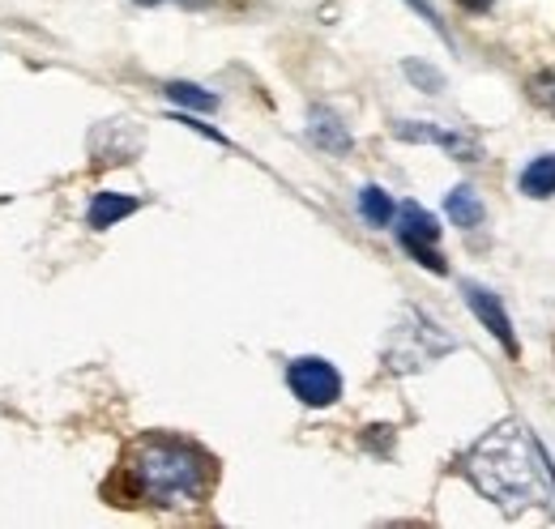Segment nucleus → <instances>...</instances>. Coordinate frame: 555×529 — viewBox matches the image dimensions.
<instances>
[{
    "instance_id": "nucleus-11",
    "label": "nucleus",
    "mask_w": 555,
    "mask_h": 529,
    "mask_svg": "<svg viewBox=\"0 0 555 529\" xmlns=\"http://www.w3.org/2000/svg\"><path fill=\"white\" fill-rule=\"evenodd\" d=\"M521 193L526 197H555V154L534 158L526 171H521Z\"/></svg>"
},
{
    "instance_id": "nucleus-3",
    "label": "nucleus",
    "mask_w": 555,
    "mask_h": 529,
    "mask_svg": "<svg viewBox=\"0 0 555 529\" xmlns=\"http://www.w3.org/2000/svg\"><path fill=\"white\" fill-rule=\"evenodd\" d=\"M449 350H453V337H444L440 325H431L423 312L406 308L398 330L385 341V363H389V372H418V367L436 363Z\"/></svg>"
},
{
    "instance_id": "nucleus-13",
    "label": "nucleus",
    "mask_w": 555,
    "mask_h": 529,
    "mask_svg": "<svg viewBox=\"0 0 555 529\" xmlns=\"http://www.w3.org/2000/svg\"><path fill=\"white\" fill-rule=\"evenodd\" d=\"M167 99L180 103V107H193V112H214L218 107V99L202 86H193V81H167Z\"/></svg>"
},
{
    "instance_id": "nucleus-18",
    "label": "nucleus",
    "mask_w": 555,
    "mask_h": 529,
    "mask_svg": "<svg viewBox=\"0 0 555 529\" xmlns=\"http://www.w3.org/2000/svg\"><path fill=\"white\" fill-rule=\"evenodd\" d=\"M138 4H158V0H138Z\"/></svg>"
},
{
    "instance_id": "nucleus-2",
    "label": "nucleus",
    "mask_w": 555,
    "mask_h": 529,
    "mask_svg": "<svg viewBox=\"0 0 555 529\" xmlns=\"http://www.w3.org/2000/svg\"><path fill=\"white\" fill-rule=\"evenodd\" d=\"M129 478L133 491L154 508H193L209 495L218 465L206 449L180 436H145L129 457Z\"/></svg>"
},
{
    "instance_id": "nucleus-4",
    "label": "nucleus",
    "mask_w": 555,
    "mask_h": 529,
    "mask_svg": "<svg viewBox=\"0 0 555 529\" xmlns=\"http://www.w3.org/2000/svg\"><path fill=\"white\" fill-rule=\"evenodd\" d=\"M286 385H291V393L299 397L304 405H312V410L334 405V401L343 397V376H338V367H334L330 359H317V354L295 359V363L286 367Z\"/></svg>"
},
{
    "instance_id": "nucleus-7",
    "label": "nucleus",
    "mask_w": 555,
    "mask_h": 529,
    "mask_svg": "<svg viewBox=\"0 0 555 529\" xmlns=\"http://www.w3.org/2000/svg\"><path fill=\"white\" fill-rule=\"evenodd\" d=\"M393 132L402 137V141H427V145H440V150H449L457 163H475L483 150H479V141H470L466 132H449V129H436V125H427V120H398Z\"/></svg>"
},
{
    "instance_id": "nucleus-15",
    "label": "nucleus",
    "mask_w": 555,
    "mask_h": 529,
    "mask_svg": "<svg viewBox=\"0 0 555 529\" xmlns=\"http://www.w3.org/2000/svg\"><path fill=\"white\" fill-rule=\"evenodd\" d=\"M530 99H534L539 107L555 112V73H539V77H530Z\"/></svg>"
},
{
    "instance_id": "nucleus-8",
    "label": "nucleus",
    "mask_w": 555,
    "mask_h": 529,
    "mask_svg": "<svg viewBox=\"0 0 555 529\" xmlns=\"http://www.w3.org/2000/svg\"><path fill=\"white\" fill-rule=\"evenodd\" d=\"M308 132H312V141H317L321 150H330V154H347L350 150L347 125H343L330 107H312V116H308Z\"/></svg>"
},
{
    "instance_id": "nucleus-16",
    "label": "nucleus",
    "mask_w": 555,
    "mask_h": 529,
    "mask_svg": "<svg viewBox=\"0 0 555 529\" xmlns=\"http://www.w3.org/2000/svg\"><path fill=\"white\" fill-rule=\"evenodd\" d=\"M457 4H462L466 13H487V9L495 4V0H457Z\"/></svg>"
},
{
    "instance_id": "nucleus-5",
    "label": "nucleus",
    "mask_w": 555,
    "mask_h": 529,
    "mask_svg": "<svg viewBox=\"0 0 555 529\" xmlns=\"http://www.w3.org/2000/svg\"><path fill=\"white\" fill-rule=\"evenodd\" d=\"M436 240H440L436 218H431L423 205L406 201V205L398 209V244H402L423 269H431V273H449V264H444V257H440Z\"/></svg>"
},
{
    "instance_id": "nucleus-14",
    "label": "nucleus",
    "mask_w": 555,
    "mask_h": 529,
    "mask_svg": "<svg viewBox=\"0 0 555 529\" xmlns=\"http://www.w3.org/2000/svg\"><path fill=\"white\" fill-rule=\"evenodd\" d=\"M402 68H406V77L415 81L418 90H427V94H440V90H444V77H440L436 68H427L423 61H406Z\"/></svg>"
},
{
    "instance_id": "nucleus-1",
    "label": "nucleus",
    "mask_w": 555,
    "mask_h": 529,
    "mask_svg": "<svg viewBox=\"0 0 555 529\" xmlns=\"http://www.w3.org/2000/svg\"><path fill=\"white\" fill-rule=\"evenodd\" d=\"M462 469L504 517H521L526 508H547L555 517V465L526 423L504 418L491 427Z\"/></svg>"
},
{
    "instance_id": "nucleus-10",
    "label": "nucleus",
    "mask_w": 555,
    "mask_h": 529,
    "mask_svg": "<svg viewBox=\"0 0 555 529\" xmlns=\"http://www.w3.org/2000/svg\"><path fill=\"white\" fill-rule=\"evenodd\" d=\"M444 209H449V218L457 222V227H479L483 222V201H479V193L470 189V184H457L453 193H449V201H444Z\"/></svg>"
},
{
    "instance_id": "nucleus-17",
    "label": "nucleus",
    "mask_w": 555,
    "mask_h": 529,
    "mask_svg": "<svg viewBox=\"0 0 555 529\" xmlns=\"http://www.w3.org/2000/svg\"><path fill=\"white\" fill-rule=\"evenodd\" d=\"M180 4H184V9H209L214 0H180Z\"/></svg>"
},
{
    "instance_id": "nucleus-6",
    "label": "nucleus",
    "mask_w": 555,
    "mask_h": 529,
    "mask_svg": "<svg viewBox=\"0 0 555 529\" xmlns=\"http://www.w3.org/2000/svg\"><path fill=\"white\" fill-rule=\"evenodd\" d=\"M462 295H466V304H470V312L483 321V330L508 350V359H517L521 354V346H517V333H513V321H508V312H504V304L487 291V286H479V282H466L462 286Z\"/></svg>"
},
{
    "instance_id": "nucleus-12",
    "label": "nucleus",
    "mask_w": 555,
    "mask_h": 529,
    "mask_svg": "<svg viewBox=\"0 0 555 529\" xmlns=\"http://www.w3.org/2000/svg\"><path fill=\"white\" fill-rule=\"evenodd\" d=\"M359 214L367 218V227H389V222L398 218V205L389 201V193H385V189L367 184V189L359 193Z\"/></svg>"
},
{
    "instance_id": "nucleus-9",
    "label": "nucleus",
    "mask_w": 555,
    "mask_h": 529,
    "mask_svg": "<svg viewBox=\"0 0 555 529\" xmlns=\"http://www.w3.org/2000/svg\"><path fill=\"white\" fill-rule=\"evenodd\" d=\"M129 214H138V201H133V197H120V193H99V197L90 201L86 222H90L94 231H107V227H116V222H120V218H129Z\"/></svg>"
}]
</instances>
